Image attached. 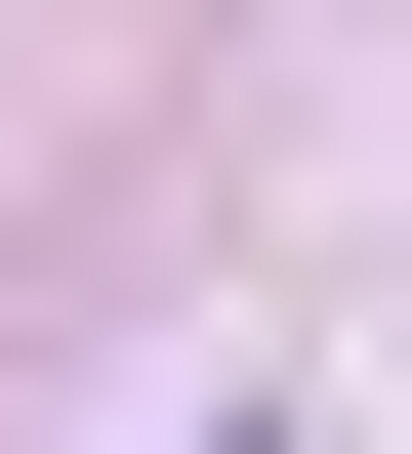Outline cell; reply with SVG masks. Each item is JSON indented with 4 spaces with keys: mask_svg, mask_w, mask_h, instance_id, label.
Returning a JSON list of instances; mask_svg holds the SVG:
<instances>
[{
    "mask_svg": "<svg viewBox=\"0 0 412 454\" xmlns=\"http://www.w3.org/2000/svg\"><path fill=\"white\" fill-rule=\"evenodd\" d=\"M247 454H289V413H247Z\"/></svg>",
    "mask_w": 412,
    "mask_h": 454,
    "instance_id": "cell-1",
    "label": "cell"
}]
</instances>
